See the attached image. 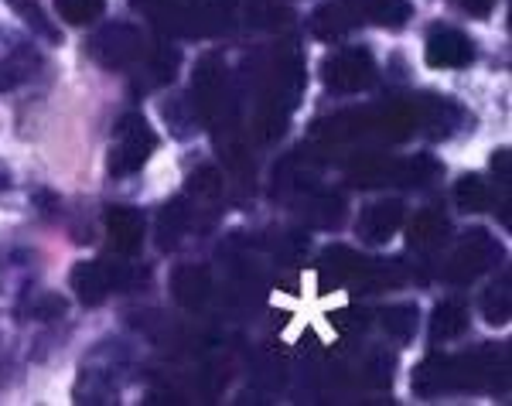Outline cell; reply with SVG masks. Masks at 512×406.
I'll return each mask as SVG.
<instances>
[{"label":"cell","mask_w":512,"mask_h":406,"mask_svg":"<svg viewBox=\"0 0 512 406\" xmlns=\"http://www.w3.org/2000/svg\"><path fill=\"white\" fill-rule=\"evenodd\" d=\"M158 147V137H154L151 123L140 113H127L113 130V151H110V174L117 178H127V174L140 171L147 164V157Z\"/></svg>","instance_id":"obj_1"},{"label":"cell","mask_w":512,"mask_h":406,"mask_svg":"<svg viewBox=\"0 0 512 406\" xmlns=\"http://www.w3.org/2000/svg\"><path fill=\"white\" fill-rule=\"evenodd\" d=\"M130 284V270L123 263H79L72 270V290L86 308L103 304L113 290H123Z\"/></svg>","instance_id":"obj_2"},{"label":"cell","mask_w":512,"mask_h":406,"mask_svg":"<svg viewBox=\"0 0 512 406\" xmlns=\"http://www.w3.org/2000/svg\"><path fill=\"white\" fill-rule=\"evenodd\" d=\"M140 48H144V41H140V35L130 24H110V28H103L93 38L89 52H93L96 62H103L106 69H123V65L137 62Z\"/></svg>","instance_id":"obj_3"},{"label":"cell","mask_w":512,"mask_h":406,"mask_svg":"<svg viewBox=\"0 0 512 406\" xmlns=\"http://www.w3.org/2000/svg\"><path fill=\"white\" fill-rule=\"evenodd\" d=\"M424 58L431 69H468L475 62V45L472 38L454 28H434L427 35Z\"/></svg>","instance_id":"obj_4"},{"label":"cell","mask_w":512,"mask_h":406,"mask_svg":"<svg viewBox=\"0 0 512 406\" xmlns=\"http://www.w3.org/2000/svg\"><path fill=\"white\" fill-rule=\"evenodd\" d=\"M376 76V65L366 52H338L325 62V82L332 89H362Z\"/></svg>","instance_id":"obj_5"},{"label":"cell","mask_w":512,"mask_h":406,"mask_svg":"<svg viewBox=\"0 0 512 406\" xmlns=\"http://www.w3.org/2000/svg\"><path fill=\"white\" fill-rule=\"evenodd\" d=\"M106 232H110V243L117 253H134L144 243V215L127 205L106 212Z\"/></svg>","instance_id":"obj_6"},{"label":"cell","mask_w":512,"mask_h":406,"mask_svg":"<svg viewBox=\"0 0 512 406\" xmlns=\"http://www.w3.org/2000/svg\"><path fill=\"white\" fill-rule=\"evenodd\" d=\"M171 290H175L178 304H185L188 311L202 308L205 297H209V270L205 267H178L175 270V280H171Z\"/></svg>","instance_id":"obj_7"},{"label":"cell","mask_w":512,"mask_h":406,"mask_svg":"<svg viewBox=\"0 0 512 406\" xmlns=\"http://www.w3.org/2000/svg\"><path fill=\"white\" fill-rule=\"evenodd\" d=\"M38 69V55L31 48H14L11 55L0 58V93H11V89L24 86Z\"/></svg>","instance_id":"obj_8"},{"label":"cell","mask_w":512,"mask_h":406,"mask_svg":"<svg viewBox=\"0 0 512 406\" xmlns=\"http://www.w3.org/2000/svg\"><path fill=\"white\" fill-rule=\"evenodd\" d=\"M448 386H454V362L451 359H437V355H431L414 376V389L420 396H434Z\"/></svg>","instance_id":"obj_9"},{"label":"cell","mask_w":512,"mask_h":406,"mask_svg":"<svg viewBox=\"0 0 512 406\" xmlns=\"http://www.w3.org/2000/svg\"><path fill=\"white\" fill-rule=\"evenodd\" d=\"M400 219H403V212H400V205L390 202V205H376V209H369L366 215H362V222H359V229L366 232V239H373V243H383L390 232L400 226Z\"/></svg>","instance_id":"obj_10"},{"label":"cell","mask_w":512,"mask_h":406,"mask_svg":"<svg viewBox=\"0 0 512 406\" xmlns=\"http://www.w3.org/2000/svg\"><path fill=\"white\" fill-rule=\"evenodd\" d=\"M468 318H465V308L458 301H444L437 304L434 318H431V338L434 342H448V338H458L465 331Z\"/></svg>","instance_id":"obj_11"},{"label":"cell","mask_w":512,"mask_h":406,"mask_svg":"<svg viewBox=\"0 0 512 406\" xmlns=\"http://www.w3.org/2000/svg\"><path fill=\"white\" fill-rule=\"evenodd\" d=\"M185 226H188V209H185V202L164 205L161 222H158V232H161V246H164V250H171V246L178 243L181 232H185Z\"/></svg>","instance_id":"obj_12"},{"label":"cell","mask_w":512,"mask_h":406,"mask_svg":"<svg viewBox=\"0 0 512 406\" xmlns=\"http://www.w3.org/2000/svg\"><path fill=\"white\" fill-rule=\"evenodd\" d=\"M103 7L106 0H55V11L65 24H93Z\"/></svg>","instance_id":"obj_13"},{"label":"cell","mask_w":512,"mask_h":406,"mask_svg":"<svg viewBox=\"0 0 512 406\" xmlns=\"http://www.w3.org/2000/svg\"><path fill=\"white\" fill-rule=\"evenodd\" d=\"M369 18L383 28H403L410 18V0H369Z\"/></svg>","instance_id":"obj_14"},{"label":"cell","mask_w":512,"mask_h":406,"mask_svg":"<svg viewBox=\"0 0 512 406\" xmlns=\"http://www.w3.org/2000/svg\"><path fill=\"white\" fill-rule=\"evenodd\" d=\"M383 328L390 331L393 338H410L417 328V308H410V304H396L383 314Z\"/></svg>","instance_id":"obj_15"},{"label":"cell","mask_w":512,"mask_h":406,"mask_svg":"<svg viewBox=\"0 0 512 406\" xmlns=\"http://www.w3.org/2000/svg\"><path fill=\"white\" fill-rule=\"evenodd\" d=\"M454 195H458V205L465 212H482L485 205H489V198H492L489 188H485L478 178H461V185H458V192H454Z\"/></svg>","instance_id":"obj_16"},{"label":"cell","mask_w":512,"mask_h":406,"mask_svg":"<svg viewBox=\"0 0 512 406\" xmlns=\"http://www.w3.org/2000/svg\"><path fill=\"white\" fill-rule=\"evenodd\" d=\"M482 311H485V321L492 325H506L509 321V284H495L482 301Z\"/></svg>","instance_id":"obj_17"}]
</instances>
